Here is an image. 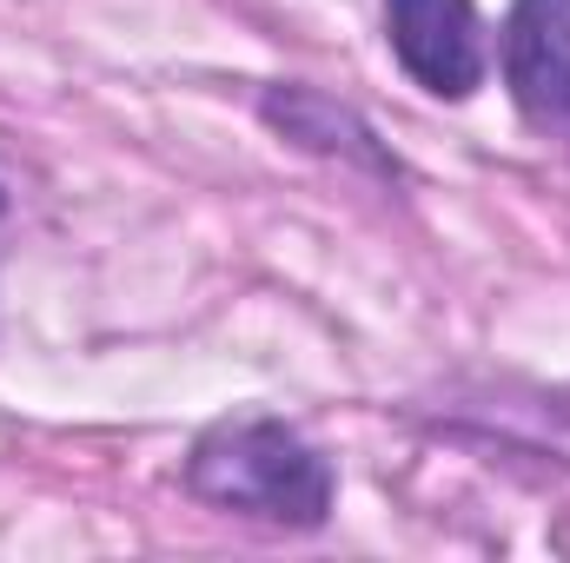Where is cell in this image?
I'll return each instance as SVG.
<instances>
[{
  "mask_svg": "<svg viewBox=\"0 0 570 563\" xmlns=\"http://www.w3.org/2000/svg\"><path fill=\"white\" fill-rule=\"evenodd\" d=\"M186 484L239 517H266L312 531L332 511V464L325 451H312L292 424L279 418H226L213 424L193 457H186Z\"/></svg>",
  "mask_w": 570,
  "mask_h": 563,
  "instance_id": "cell-1",
  "label": "cell"
},
{
  "mask_svg": "<svg viewBox=\"0 0 570 563\" xmlns=\"http://www.w3.org/2000/svg\"><path fill=\"white\" fill-rule=\"evenodd\" d=\"M504 80L518 113L570 140V0H518L504 20Z\"/></svg>",
  "mask_w": 570,
  "mask_h": 563,
  "instance_id": "cell-2",
  "label": "cell"
},
{
  "mask_svg": "<svg viewBox=\"0 0 570 563\" xmlns=\"http://www.w3.org/2000/svg\"><path fill=\"white\" fill-rule=\"evenodd\" d=\"M392 20V47L405 60V73L438 93V100H464L484 80V33L471 0H385Z\"/></svg>",
  "mask_w": 570,
  "mask_h": 563,
  "instance_id": "cell-3",
  "label": "cell"
},
{
  "mask_svg": "<svg viewBox=\"0 0 570 563\" xmlns=\"http://www.w3.org/2000/svg\"><path fill=\"white\" fill-rule=\"evenodd\" d=\"M266 120L279 127L285 140H305V146H318V152H352V159H372V166H379L372 134H365L345 107H332L325 93L285 87V93H273V100H266Z\"/></svg>",
  "mask_w": 570,
  "mask_h": 563,
  "instance_id": "cell-4",
  "label": "cell"
}]
</instances>
